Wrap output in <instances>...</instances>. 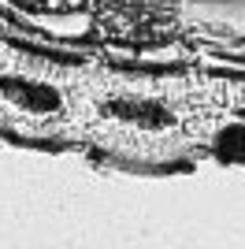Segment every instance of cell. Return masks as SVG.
<instances>
[{
    "instance_id": "6da1fadb",
    "label": "cell",
    "mask_w": 245,
    "mask_h": 249,
    "mask_svg": "<svg viewBox=\"0 0 245 249\" xmlns=\"http://www.w3.org/2000/svg\"><path fill=\"white\" fill-rule=\"evenodd\" d=\"M223 108L219 82L141 71H86L74 86V138L141 160L208 145Z\"/></svg>"
},
{
    "instance_id": "7a4b0ae2",
    "label": "cell",
    "mask_w": 245,
    "mask_h": 249,
    "mask_svg": "<svg viewBox=\"0 0 245 249\" xmlns=\"http://www.w3.org/2000/svg\"><path fill=\"white\" fill-rule=\"evenodd\" d=\"M82 60L0 45V126L34 138H74V86Z\"/></svg>"
},
{
    "instance_id": "3957f363",
    "label": "cell",
    "mask_w": 245,
    "mask_h": 249,
    "mask_svg": "<svg viewBox=\"0 0 245 249\" xmlns=\"http://www.w3.org/2000/svg\"><path fill=\"white\" fill-rule=\"evenodd\" d=\"M89 19L108 45L160 49L186 34L182 0H89Z\"/></svg>"
},
{
    "instance_id": "277c9868",
    "label": "cell",
    "mask_w": 245,
    "mask_h": 249,
    "mask_svg": "<svg viewBox=\"0 0 245 249\" xmlns=\"http://www.w3.org/2000/svg\"><path fill=\"white\" fill-rule=\"evenodd\" d=\"M208 145L215 153H223L227 160H245V123H230L223 130H212Z\"/></svg>"
},
{
    "instance_id": "5b68a950",
    "label": "cell",
    "mask_w": 245,
    "mask_h": 249,
    "mask_svg": "<svg viewBox=\"0 0 245 249\" xmlns=\"http://www.w3.org/2000/svg\"><path fill=\"white\" fill-rule=\"evenodd\" d=\"M11 8L26 15H67V11H89V0H8Z\"/></svg>"
}]
</instances>
